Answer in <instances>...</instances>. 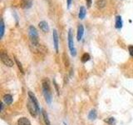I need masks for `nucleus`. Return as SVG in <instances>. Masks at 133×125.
I'll list each match as a JSON object with an SVG mask.
<instances>
[{
    "label": "nucleus",
    "instance_id": "obj_12",
    "mask_svg": "<svg viewBox=\"0 0 133 125\" xmlns=\"http://www.w3.org/2000/svg\"><path fill=\"white\" fill-rule=\"evenodd\" d=\"M116 28L117 29H121L122 27V17L121 16H117L116 17Z\"/></svg>",
    "mask_w": 133,
    "mask_h": 125
},
{
    "label": "nucleus",
    "instance_id": "obj_7",
    "mask_svg": "<svg viewBox=\"0 0 133 125\" xmlns=\"http://www.w3.org/2000/svg\"><path fill=\"white\" fill-rule=\"evenodd\" d=\"M83 34H84V27H83L82 24H79L77 27V38L78 41H80V40L82 39Z\"/></svg>",
    "mask_w": 133,
    "mask_h": 125
},
{
    "label": "nucleus",
    "instance_id": "obj_9",
    "mask_svg": "<svg viewBox=\"0 0 133 125\" xmlns=\"http://www.w3.org/2000/svg\"><path fill=\"white\" fill-rule=\"evenodd\" d=\"M33 4V0H23L21 4V7L23 8H29L32 7Z\"/></svg>",
    "mask_w": 133,
    "mask_h": 125
},
{
    "label": "nucleus",
    "instance_id": "obj_13",
    "mask_svg": "<svg viewBox=\"0 0 133 125\" xmlns=\"http://www.w3.org/2000/svg\"><path fill=\"white\" fill-rule=\"evenodd\" d=\"M86 14H87V10L83 6H82L80 8L79 10V14H78V17H79L80 19H83L86 16Z\"/></svg>",
    "mask_w": 133,
    "mask_h": 125
},
{
    "label": "nucleus",
    "instance_id": "obj_24",
    "mask_svg": "<svg viewBox=\"0 0 133 125\" xmlns=\"http://www.w3.org/2000/svg\"><path fill=\"white\" fill-rule=\"evenodd\" d=\"M72 0H66V4H67V8H69L70 6H71V4H72Z\"/></svg>",
    "mask_w": 133,
    "mask_h": 125
},
{
    "label": "nucleus",
    "instance_id": "obj_2",
    "mask_svg": "<svg viewBox=\"0 0 133 125\" xmlns=\"http://www.w3.org/2000/svg\"><path fill=\"white\" fill-rule=\"evenodd\" d=\"M28 31H29V37H30L32 46L35 47L38 49L41 47V45L38 44V34L36 28L33 26V25H31L28 28Z\"/></svg>",
    "mask_w": 133,
    "mask_h": 125
},
{
    "label": "nucleus",
    "instance_id": "obj_23",
    "mask_svg": "<svg viewBox=\"0 0 133 125\" xmlns=\"http://www.w3.org/2000/svg\"><path fill=\"white\" fill-rule=\"evenodd\" d=\"M53 84H54V87H55V88L57 90V92H58V94H59V89H58V84H57V82L55 80H53Z\"/></svg>",
    "mask_w": 133,
    "mask_h": 125
},
{
    "label": "nucleus",
    "instance_id": "obj_8",
    "mask_svg": "<svg viewBox=\"0 0 133 125\" xmlns=\"http://www.w3.org/2000/svg\"><path fill=\"white\" fill-rule=\"evenodd\" d=\"M38 26H39L40 29H41L43 32H48L49 27H48V22H47L46 21H41V22L38 24Z\"/></svg>",
    "mask_w": 133,
    "mask_h": 125
},
{
    "label": "nucleus",
    "instance_id": "obj_16",
    "mask_svg": "<svg viewBox=\"0 0 133 125\" xmlns=\"http://www.w3.org/2000/svg\"><path fill=\"white\" fill-rule=\"evenodd\" d=\"M0 28H1V30H0V37L3 38V34H4V29H5V26H4L3 19H1V24H0Z\"/></svg>",
    "mask_w": 133,
    "mask_h": 125
},
{
    "label": "nucleus",
    "instance_id": "obj_21",
    "mask_svg": "<svg viewBox=\"0 0 133 125\" xmlns=\"http://www.w3.org/2000/svg\"><path fill=\"white\" fill-rule=\"evenodd\" d=\"M63 60H64V64H65V66L66 67L69 66V60H68V58L66 55V54H63Z\"/></svg>",
    "mask_w": 133,
    "mask_h": 125
},
{
    "label": "nucleus",
    "instance_id": "obj_10",
    "mask_svg": "<svg viewBox=\"0 0 133 125\" xmlns=\"http://www.w3.org/2000/svg\"><path fill=\"white\" fill-rule=\"evenodd\" d=\"M3 98L4 104H6L7 105H10L13 102V97L10 94H5Z\"/></svg>",
    "mask_w": 133,
    "mask_h": 125
},
{
    "label": "nucleus",
    "instance_id": "obj_1",
    "mask_svg": "<svg viewBox=\"0 0 133 125\" xmlns=\"http://www.w3.org/2000/svg\"><path fill=\"white\" fill-rule=\"evenodd\" d=\"M42 85H43V95L45 98L46 102L48 104H51L52 102V92H51V88H50V82L48 78H44L42 82Z\"/></svg>",
    "mask_w": 133,
    "mask_h": 125
},
{
    "label": "nucleus",
    "instance_id": "obj_6",
    "mask_svg": "<svg viewBox=\"0 0 133 125\" xmlns=\"http://www.w3.org/2000/svg\"><path fill=\"white\" fill-rule=\"evenodd\" d=\"M53 44H54V48L57 52H58V34L56 29L53 30Z\"/></svg>",
    "mask_w": 133,
    "mask_h": 125
},
{
    "label": "nucleus",
    "instance_id": "obj_20",
    "mask_svg": "<svg viewBox=\"0 0 133 125\" xmlns=\"http://www.w3.org/2000/svg\"><path fill=\"white\" fill-rule=\"evenodd\" d=\"M105 122H107V124H109V125H113L115 124V118H109L108 119H106Z\"/></svg>",
    "mask_w": 133,
    "mask_h": 125
},
{
    "label": "nucleus",
    "instance_id": "obj_4",
    "mask_svg": "<svg viewBox=\"0 0 133 125\" xmlns=\"http://www.w3.org/2000/svg\"><path fill=\"white\" fill-rule=\"evenodd\" d=\"M27 108H28V112H30V114L33 117H36L37 114H38V112L40 111L39 108L37 106V105L34 104V102H32L29 98H28V102H27Z\"/></svg>",
    "mask_w": 133,
    "mask_h": 125
},
{
    "label": "nucleus",
    "instance_id": "obj_19",
    "mask_svg": "<svg viewBox=\"0 0 133 125\" xmlns=\"http://www.w3.org/2000/svg\"><path fill=\"white\" fill-rule=\"evenodd\" d=\"M97 5L98 8H103L106 5V0H97Z\"/></svg>",
    "mask_w": 133,
    "mask_h": 125
},
{
    "label": "nucleus",
    "instance_id": "obj_17",
    "mask_svg": "<svg viewBox=\"0 0 133 125\" xmlns=\"http://www.w3.org/2000/svg\"><path fill=\"white\" fill-rule=\"evenodd\" d=\"M90 58H91V57H90L89 54H87V52H85V54L82 56V58H81V60H82V62H87V61H89Z\"/></svg>",
    "mask_w": 133,
    "mask_h": 125
},
{
    "label": "nucleus",
    "instance_id": "obj_26",
    "mask_svg": "<svg viewBox=\"0 0 133 125\" xmlns=\"http://www.w3.org/2000/svg\"><path fill=\"white\" fill-rule=\"evenodd\" d=\"M3 108H4L3 102H1V112H3Z\"/></svg>",
    "mask_w": 133,
    "mask_h": 125
},
{
    "label": "nucleus",
    "instance_id": "obj_14",
    "mask_svg": "<svg viewBox=\"0 0 133 125\" xmlns=\"http://www.w3.org/2000/svg\"><path fill=\"white\" fill-rule=\"evenodd\" d=\"M42 114H43V118L44 122H45V124L46 125H51L50 120H49V118H48V114H47V112L44 111V110H42Z\"/></svg>",
    "mask_w": 133,
    "mask_h": 125
},
{
    "label": "nucleus",
    "instance_id": "obj_22",
    "mask_svg": "<svg viewBox=\"0 0 133 125\" xmlns=\"http://www.w3.org/2000/svg\"><path fill=\"white\" fill-rule=\"evenodd\" d=\"M128 50H129L130 55L132 57H133V46H129V48H128Z\"/></svg>",
    "mask_w": 133,
    "mask_h": 125
},
{
    "label": "nucleus",
    "instance_id": "obj_5",
    "mask_svg": "<svg viewBox=\"0 0 133 125\" xmlns=\"http://www.w3.org/2000/svg\"><path fill=\"white\" fill-rule=\"evenodd\" d=\"M1 60H2V62L6 65V66H8V67H13V61L10 58H9L8 54H7L5 51L1 52Z\"/></svg>",
    "mask_w": 133,
    "mask_h": 125
},
{
    "label": "nucleus",
    "instance_id": "obj_15",
    "mask_svg": "<svg viewBox=\"0 0 133 125\" xmlns=\"http://www.w3.org/2000/svg\"><path fill=\"white\" fill-rule=\"evenodd\" d=\"M88 118L90 120H95L97 118V112H96V110H92L89 114H88Z\"/></svg>",
    "mask_w": 133,
    "mask_h": 125
},
{
    "label": "nucleus",
    "instance_id": "obj_25",
    "mask_svg": "<svg viewBox=\"0 0 133 125\" xmlns=\"http://www.w3.org/2000/svg\"><path fill=\"white\" fill-rule=\"evenodd\" d=\"M86 2H87V6H88V7H90L91 5H92V0H86Z\"/></svg>",
    "mask_w": 133,
    "mask_h": 125
},
{
    "label": "nucleus",
    "instance_id": "obj_3",
    "mask_svg": "<svg viewBox=\"0 0 133 125\" xmlns=\"http://www.w3.org/2000/svg\"><path fill=\"white\" fill-rule=\"evenodd\" d=\"M68 47L71 51V54L72 56H76L77 54V50L74 48V42H73V34H72V28H69L68 30Z\"/></svg>",
    "mask_w": 133,
    "mask_h": 125
},
{
    "label": "nucleus",
    "instance_id": "obj_11",
    "mask_svg": "<svg viewBox=\"0 0 133 125\" xmlns=\"http://www.w3.org/2000/svg\"><path fill=\"white\" fill-rule=\"evenodd\" d=\"M18 125H32L30 121L27 118H20L18 120Z\"/></svg>",
    "mask_w": 133,
    "mask_h": 125
},
{
    "label": "nucleus",
    "instance_id": "obj_18",
    "mask_svg": "<svg viewBox=\"0 0 133 125\" xmlns=\"http://www.w3.org/2000/svg\"><path fill=\"white\" fill-rule=\"evenodd\" d=\"M14 60H15V62H16V64H17V65H18V68H19V70H20V72H22V74H24V72H23V66H22V64L20 62L18 61V58H15L14 57Z\"/></svg>",
    "mask_w": 133,
    "mask_h": 125
}]
</instances>
